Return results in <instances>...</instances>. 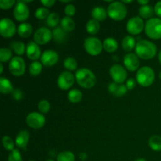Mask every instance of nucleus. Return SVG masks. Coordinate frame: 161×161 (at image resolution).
I'll return each mask as SVG.
<instances>
[{
    "label": "nucleus",
    "mask_w": 161,
    "mask_h": 161,
    "mask_svg": "<svg viewBox=\"0 0 161 161\" xmlns=\"http://www.w3.org/2000/svg\"><path fill=\"white\" fill-rule=\"evenodd\" d=\"M157 52V46L153 42L146 39L139 40L135 47V54L143 60H149L156 56Z\"/></svg>",
    "instance_id": "f257e3e1"
},
{
    "label": "nucleus",
    "mask_w": 161,
    "mask_h": 161,
    "mask_svg": "<svg viewBox=\"0 0 161 161\" xmlns=\"http://www.w3.org/2000/svg\"><path fill=\"white\" fill-rule=\"evenodd\" d=\"M77 83L85 89H91L96 84V76L94 72L86 68H81L75 72Z\"/></svg>",
    "instance_id": "f03ea898"
},
{
    "label": "nucleus",
    "mask_w": 161,
    "mask_h": 161,
    "mask_svg": "<svg viewBox=\"0 0 161 161\" xmlns=\"http://www.w3.org/2000/svg\"><path fill=\"white\" fill-rule=\"evenodd\" d=\"M108 16L116 21L123 20L127 14V9L125 4L122 2L113 1L107 8Z\"/></svg>",
    "instance_id": "7ed1b4c3"
},
{
    "label": "nucleus",
    "mask_w": 161,
    "mask_h": 161,
    "mask_svg": "<svg viewBox=\"0 0 161 161\" xmlns=\"http://www.w3.org/2000/svg\"><path fill=\"white\" fill-rule=\"evenodd\" d=\"M136 81L141 86L147 87L155 81V72L149 66H144L138 70L136 73Z\"/></svg>",
    "instance_id": "20e7f679"
},
{
    "label": "nucleus",
    "mask_w": 161,
    "mask_h": 161,
    "mask_svg": "<svg viewBox=\"0 0 161 161\" xmlns=\"http://www.w3.org/2000/svg\"><path fill=\"white\" fill-rule=\"evenodd\" d=\"M145 32L146 36L152 39H161V19L159 17H153L147 20L145 25Z\"/></svg>",
    "instance_id": "39448f33"
},
{
    "label": "nucleus",
    "mask_w": 161,
    "mask_h": 161,
    "mask_svg": "<svg viewBox=\"0 0 161 161\" xmlns=\"http://www.w3.org/2000/svg\"><path fill=\"white\" fill-rule=\"evenodd\" d=\"M84 49L88 54L91 56H97L103 49V42L97 37L91 36L84 40Z\"/></svg>",
    "instance_id": "423d86ee"
},
{
    "label": "nucleus",
    "mask_w": 161,
    "mask_h": 161,
    "mask_svg": "<svg viewBox=\"0 0 161 161\" xmlns=\"http://www.w3.org/2000/svg\"><path fill=\"white\" fill-rule=\"evenodd\" d=\"M9 70L14 76H21L25 74L26 70V64L21 57H13L9 63Z\"/></svg>",
    "instance_id": "0eeeda50"
},
{
    "label": "nucleus",
    "mask_w": 161,
    "mask_h": 161,
    "mask_svg": "<svg viewBox=\"0 0 161 161\" xmlns=\"http://www.w3.org/2000/svg\"><path fill=\"white\" fill-rule=\"evenodd\" d=\"M145 25L146 24H145L143 19L137 16V17H134L129 19L126 28L129 34L132 35V36H137L145 29Z\"/></svg>",
    "instance_id": "6e6552de"
},
{
    "label": "nucleus",
    "mask_w": 161,
    "mask_h": 161,
    "mask_svg": "<svg viewBox=\"0 0 161 161\" xmlns=\"http://www.w3.org/2000/svg\"><path fill=\"white\" fill-rule=\"evenodd\" d=\"M26 124L31 128L38 130V129L42 128L45 125L46 118L42 113H39L38 112H32L27 116Z\"/></svg>",
    "instance_id": "1a4fd4ad"
},
{
    "label": "nucleus",
    "mask_w": 161,
    "mask_h": 161,
    "mask_svg": "<svg viewBox=\"0 0 161 161\" xmlns=\"http://www.w3.org/2000/svg\"><path fill=\"white\" fill-rule=\"evenodd\" d=\"M109 74L112 80L116 83L124 84L127 78V72L122 65L115 64L111 66L109 69Z\"/></svg>",
    "instance_id": "9d476101"
},
{
    "label": "nucleus",
    "mask_w": 161,
    "mask_h": 161,
    "mask_svg": "<svg viewBox=\"0 0 161 161\" xmlns=\"http://www.w3.org/2000/svg\"><path fill=\"white\" fill-rule=\"evenodd\" d=\"M33 39L38 45H45L53 39L52 31L47 27H41L35 31Z\"/></svg>",
    "instance_id": "9b49d317"
},
{
    "label": "nucleus",
    "mask_w": 161,
    "mask_h": 161,
    "mask_svg": "<svg viewBox=\"0 0 161 161\" xmlns=\"http://www.w3.org/2000/svg\"><path fill=\"white\" fill-rule=\"evenodd\" d=\"M17 28L14 22L9 18L5 17L0 21V34L4 38H11L15 35Z\"/></svg>",
    "instance_id": "f8f14e48"
},
{
    "label": "nucleus",
    "mask_w": 161,
    "mask_h": 161,
    "mask_svg": "<svg viewBox=\"0 0 161 161\" xmlns=\"http://www.w3.org/2000/svg\"><path fill=\"white\" fill-rule=\"evenodd\" d=\"M75 75L69 71H64L58 78V86L62 91H67L73 86L75 83Z\"/></svg>",
    "instance_id": "ddd939ff"
},
{
    "label": "nucleus",
    "mask_w": 161,
    "mask_h": 161,
    "mask_svg": "<svg viewBox=\"0 0 161 161\" xmlns=\"http://www.w3.org/2000/svg\"><path fill=\"white\" fill-rule=\"evenodd\" d=\"M14 17L17 21L23 22L29 17V9L24 1H17L14 9Z\"/></svg>",
    "instance_id": "4468645a"
},
{
    "label": "nucleus",
    "mask_w": 161,
    "mask_h": 161,
    "mask_svg": "<svg viewBox=\"0 0 161 161\" xmlns=\"http://www.w3.org/2000/svg\"><path fill=\"white\" fill-rule=\"evenodd\" d=\"M59 60V55L53 50H45L40 58L41 63L46 67H51L55 65Z\"/></svg>",
    "instance_id": "2eb2a0df"
},
{
    "label": "nucleus",
    "mask_w": 161,
    "mask_h": 161,
    "mask_svg": "<svg viewBox=\"0 0 161 161\" xmlns=\"http://www.w3.org/2000/svg\"><path fill=\"white\" fill-rule=\"evenodd\" d=\"M124 64L128 71L135 72L140 66L139 58L135 53H127L124 57Z\"/></svg>",
    "instance_id": "dca6fc26"
},
{
    "label": "nucleus",
    "mask_w": 161,
    "mask_h": 161,
    "mask_svg": "<svg viewBox=\"0 0 161 161\" xmlns=\"http://www.w3.org/2000/svg\"><path fill=\"white\" fill-rule=\"evenodd\" d=\"M26 54L28 59L33 61H36L41 58V49L39 45H38L34 41H30L26 46Z\"/></svg>",
    "instance_id": "f3484780"
},
{
    "label": "nucleus",
    "mask_w": 161,
    "mask_h": 161,
    "mask_svg": "<svg viewBox=\"0 0 161 161\" xmlns=\"http://www.w3.org/2000/svg\"><path fill=\"white\" fill-rule=\"evenodd\" d=\"M30 135L28 133V130H22L17 134V137L15 139V144L20 149H23V150L26 151L27 146H28V143L29 142Z\"/></svg>",
    "instance_id": "a211bd4d"
},
{
    "label": "nucleus",
    "mask_w": 161,
    "mask_h": 161,
    "mask_svg": "<svg viewBox=\"0 0 161 161\" xmlns=\"http://www.w3.org/2000/svg\"><path fill=\"white\" fill-rule=\"evenodd\" d=\"M108 89L112 94L116 96V97H122L124 94H127V91H128L126 85L119 84L115 82H112L111 83H109Z\"/></svg>",
    "instance_id": "6ab92c4d"
},
{
    "label": "nucleus",
    "mask_w": 161,
    "mask_h": 161,
    "mask_svg": "<svg viewBox=\"0 0 161 161\" xmlns=\"http://www.w3.org/2000/svg\"><path fill=\"white\" fill-rule=\"evenodd\" d=\"M91 15H92L93 19L97 20V21H103L106 19L108 13L107 10L104 7L100 6H95L93 8L92 11H91Z\"/></svg>",
    "instance_id": "aec40b11"
},
{
    "label": "nucleus",
    "mask_w": 161,
    "mask_h": 161,
    "mask_svg": "<svg viewBox=\"0 0 161 161\" xmlns=\"http://www.w3.org/2000/svg\"><path fill=\"white\" fill-rule=\"evenodd\" d=\"M33 28L31 26V24L27 23V22H24L21 23L17 28V34L21 38H28L31 34H32Z\"/></svg>",
    "instance_id": "412c9836"
},
{
    "label": "nucleus",
    "mask_w": 161,
    "mask_h": 161,
    "mask_svg": "<svg viewBox=\"0 0 161 161\" xmlns=\"http://www.w3.org/2000/svg\"><path fill=\"white\" fill-rule=\"evenodd\" d=\"M53 40L58 43H63L67 40V32L60 27H57L52 31Z\"/></svg>",
    "instance_id": "4be33fe9"
},
{
    "label": "nucleus",
    "mask_w": 161,
    "mask_h": 161,
    "mask_svg": "<svg viewBox=\"0 0 161 161\" xmlns=\"http://www.w3.org/2000/svg\"><path fill=\"white\" fill-rule=\"evenodd\" d=\"M118 42L114 38L108 37L104 40L103 49L108 53H114L118 49Z\"/></svg>",
    "instance_id": "5701e85b"
},
{
    "label": "nucleus",
    "mask_w": 161,
    "mask_h": 161,
    "mask_svg": "<svg viewBox=\"0 0 161 161\" xmlns=\"http://www.w3.org/2000/svg\"><path fill=\"white\" fill-rule=\"evenodd\" d=\"M154 8L150 5H146V6H141L138 9V14L141 18L142 19H149L153 18L154 14Z\"/></svg>",
    "instance_id": "b1692460"
},
{
    "label": "nucleus",
    "mask_w": 161,
    "mask_h": 161,
    "mask_svg": "<svg viewBox=\"0 0 161 161\" xmlns=\"http://www.w3.org/2000/svg\"><path fill=\"white\" fill-rule=\"evenodd\" d=\"M136 40L132 36H126L122 40V48L124 51L130 52L136 47Z\"/></svg>",
    "instance_id": "393cba45"
},
{
    "label": "nucleus",
    "mask_w": 161,
    "mask_h": 161,
    "mask_svg": "<svg viewBox=\"0 0 161 161\" xmlns=\"http://www.w3.org/2000/svg\"><path fill=\"white\" fill-rule=\"evenodd\" d=\"M14 88L9 80L5 77H1L0 78V92L2 94H12Z\"/></svg>",
    "instance_id": "a878e982"
},
{
    "label": "nucleus",
    "mask_w": 161,
    "mask_h": 161,
    "mask_svg": "<svg viewBox=\"0 0 161 161\" xmlns=\"http://www.w3.org/2000/svg\"><path fill=\"white\" fill-rule=\"evenodd\" d=\"M61 27L66 31V32H71L73 31L75 28V23L73 19L70 17H64L61 19Z\"/></svg>",
    "instance_id": "bb28decb"
},
{
    "label": "nucleus",
    "mask_w": 161,
    "mask_h": 161,
    "mask_svg": "<svg viewBox=\"0 0 161 161\" xmlns=\"http://www.w3.org/2000/svg\"><path fill=\"white\" fill-rule=\"evenodd\" d=\"M9 47H10V50H14V52L17 56H21L26 52L25 44L20 41H14V42H10Z\"/></svg>",
    "instance_id": "cd10ccee"
},
{
    "label": "nucleus",
    "mask_w": 161,
    "mask_h": 161,
    "mask_svg": "<svg viewBox=\"0 0 161 161\" xmlns=\"http://www.w3.org/2000/svg\"><path fill=\"white\" fill-rule=\"evenodd\" d=\"M101 28L100 22L94 19H91L86 25V30L89 34L95 35L99 31Z\"/></svg>",
    "instance_id": "c85d7f7f"
},
{
    "label": "nucleus",
    "mask_w": 161,
    "mask_h": 161,
    "mask_svg": "<svg viewBox=\"0 0 161 161\" xmlns=\"http://www.w3.org/2000/svg\"><path fill=\"white\" fill-rule=\"evenodd\" d=\"M83 98V94L78 89H72L68 94V99L72 103H79Z\"/></svg>",
    "instance_id": "c756f323"
},
{
    "label": "nucleus",
    "mask_w": 161,
    "mask_h": 161,
    "mask_svg": "<svg viewBox=\"0 0 161 161\" xmlns=\"http://www.w3.org/2000/svg\"><path fill=\"white\" fill-rule=\"evenodd\" d=\"M42 70V64L39 61H33L30 64L29 69H28V71H29V74L31 75V76H38L39 74L41 73Z\"/></svg>",
    "instance_id": "7c9ffc66"
},
{
    "label": "nucleus",
    "mask_w": 161,
    "mask_h": 161,
    "mask_svg": "<svg viewBox=\"0 0 161 161\" xmlns=\"http://www.w3.org/2000/svg\"><path fill=\"white\" fill-rule=\"evenodd\" d=\"M61 23V20H60V17L56 12L50 13V15L48 16L47 19V25L50 28H53L54 29L55 28L58 27V24Z\"/></svg>",
    "instance_id": "2f4dec72"
},
{
    "label": "nucleus",
    "mask_w": 161,
    "mask_h": 161,
    "mask_svg": "<svg viewBox=\"0 0 161 161\" xmlns=\"http://www.w3.org/2000/svg\"><path fill=\"white\" fill-rule=\"evenodd\" d=\"M148 144L153 151H161V136L153 135L149 139Z\"/></svg>",
    "instance_id": "473e14b6"
},
{
    "label": "nucleus",
    "mask_w": 161,
    "mask_h": 161,
    "mask_svg": "<svg viewBox=\"0 0 161 161\" xmlns=\"http://www.w3.org/2000/svg\"><path fill=\"white\" fill-rule=\"evenodd\" d=\"M63 64H64V67L69 72L75 71L77 69V67H78V63H77L76 60L74 58H72V57H68V58H66L64 59Z\"/></svg>",
    "instance_id": "72a5a7b5"
},
{
    "label": "nucleus",
    "mask_w": 161,
    "mask_h": 161,
    "mask_svg": "<svg viewBox=\"0 0 161 161\" xmlns=\"http://www.w3.org/2000/svg\"><path fill=\"white\" fill-rule=\"evenodd\" d=\"M12 58V51H11L10 49L6 48V47L1 48V50H0V61H1V63L7 62L9 61H10Z\"/></svg>",
    "instance_id": "f704fd0d"
},
{
    "label": "nucleus",
    "mask_w": 161,
    "mask_h": 161,
    "mask_svg": "<svg viewBox=\"0 0 161 161\" xmlns=\"http://www.w3.org/2000/svg\"><path fill=\"white\" fill-rule=\"evenodd\" d=\"M75 155L71 151H63L57 157V161H75Z\"/></svg>",
    "instance_id": "c9c22d12"
},
{
    "label": "nucleus",
    "mask_w": 161,
    "mask_h": 161,
    "mask_svg": "<svg viewBox=\"0 0 161 161\" xmlns=\"http://www.w3.org/2000/svg\"><path fill=\"white\" fill-rule=\"evenodd\" d=\"M2 143H3V146L4 147V149L7 151H10L12 152L14 149V146H15V143H14V140L10 138L9 136L7 135H5L2 138Z\"/></svg>",
    "instance_id": "e433bc0d"
},
{
    "label": "nucleus",
    "mask_w": 161,
    "mask_h": 161,
    "mask_svg": "<svg viewBox=\"0 0 161 161\" xmlns=\"http://www.w3.org/2000/svg\"><path fill=\"white\" fill-rule=\"evenodd\" d=\"M50 10L46 7H39L35 11V17L39 20H47L48 16L50 15Z\"/></svg>",
    "instance_id": "4c0bfd02"
},
{
    "label": "nucleus",
    "mask_w": 161,
    "mask_h": 161,
    "mask_svg": "<svg viewBox=\"0 0 161 161\" xmlns=\"http://www.w3.org/2000/svg\"><path fill=\"white\" fill-rule=\"evenodd\" d=\"M38 108L42 114H46L50 111V103L46 99H42L38 103Z\"/></svg>",
    "instance_id": "58836bf2"
},
{
    "label": "nucleus",
    "mask_w": 161,
    "mask_h": 161,
    "mask_svg": "<svg viewBox=\"0 0 161 161\" xmlns=\"http://www.w3.org/2000/svg\"><path fill=\"white\" fill-rule=\"evenodd\" d=\"M7 161H23L20 151L18 149H14L9 153Z\"/></svg>",
    "instance_id": "ea45409f"
},
{
    "label": "nucleus",
    "mask_w": 161,
    "mask_h": 161,
    "mask_svg": "<svg viewBox=\"0 0 161 161\" xmlns=\"http://www.w3.org/2000/svg\"><path fill=\"white\" fill-rule=\"evenodd\" d=\"M17 2L14 0H1L0 1V8L2 9H9L16 5Z\"/></svg>",
    "instance_id": "a19ab883"
},
{
    "label": "nucleus",
    "mask_w": 161,
    "mask_h": 161,
    "mask_svg": "<svg viewBox=\"0 0 161 161\" xmlns=\"http://www.w3.org/2000/svg\"><path fill=\"white\" fill-rule=\"evenodd\" d=\"M75 12H76V9L73 4L69 3V4L66 5L65 8H64V13H65L67 17H72V16L75 15Z\"/></svg>",
    "instance_id": "79ce46f5"
},
{
    "label": "nucleus",
    "mask_w": 161,
    "mask_h": 161,
    "mask_svg": "<svg viewBox=\"0 0 161 161\" xmlns=\"http://www.w3.org/2000/svg\"><path fill=\"white\" fill-rule=\"evenodd\" d=\"M12 97L15 99L16 101H20L24 97V94L22 91L19 88H14V91L12 92Z\"/></svg>",
    "instance_id": "37998d69"
},
{
    "label": "nucleus",
    "mask_w": 161,
    "mask_h": 161,
    "mask_svg": "<svg viewBox=\"0 0 161 161\" xmlns=\"http://www.w3.org/2000/svg\"><path fill=\"white\" fill-rule=\"evenodd\" d=\"M136 83L137 81L133 78L128 79V80L126 81V86L127 87L128 90H133L134 88L136 86Z\"/></svg>",
    "instance_id": "c03bdc74"
},
{
    "label": "nucleus",
    "mask_w": 161,
    "mask_h": 161,
    "mask_svg": "<svg viewBox=\"0 0 161 161\" xmlns=\"http://www.w3.org/2000/svg\"><path fill=\"white\" fill-rule=\"evenodd\" d=\"M54 0H42L41 1V4L43 6V7L47 8V9L48 8H51L54 5Z\"/></svg>",
    "instance_id": "a18cd8bd"
},
{
    "label": "nucleus",
    "mask_w": 161,
    "mask_h": 161,
    "mask_svg": "<svg viewBox=\"0 0 161 161\" xmlns=\"http://www.w3.org/2000/svg\"><path fill=\"white\" fill-rule=\"evenodd\" d=\"M154 12L159 17V18L161 19V1L156 3L154 6Z\"/></svg>",
    "instance_id": "49530a36"
},
{
    "label": "nucleus",
    "mask_w": 161,
    "mask_h": 161,
    "mask_svg": "<svg viewBox=\"0 0 161 161\" xmlns=\"http://www.w3.org/2000/svg\"><path fill=\"white\" fill-rule=\"evenodd\" d=\"M149 0H138V3L141 6H146V5L149 4Z\"/></svg>",
    "instance_id": "de8ad7c7"
},
{
    "label": "nucleus",
    "mask_w": 161,
    "mask_h": 161,
    "mask_svg": "<svg viewBox=\"0 0 161 161\" xmlns=\"http://www.w3.org/2000/svg\"><path fill=\"white\" fill-rule=\"evenodd\" d=\"M80 160H85L86 158H87V155H86L85 153H81L80 154Z\"/></svg>",
    "instance_id": "09e8293b"
},
{
    "label": "nucleus",
    "mask_w": 161,
    "mask_h": 161,
    "mask_svg": "<svg viewBox=\"0 0 161 161\" xmlns=\"http://www.w3.org/2000/svg\"><path fill=\"white\" fill-rule=\"evenodd\" d=\"M122 3H124V4H129V3H133V0H130V1H126V0H123Z\"/></svg>",
    "instance_id": "8fccbe9b"
},
{
    "label": "nucleus",
    "mask_w": 161,
    "mask_h": 161,
    "mask_svg": "<svg viewBox=\"0 0 161 161\" xmlns=\"http://www.w3.org/2000/svg\"><path fill=\"white\" fill-rule=\"evenodd\" d=\"M3 63H0V73L3 74Z\"/></svg>",
    "instance_id": "3c124183"
},
{
    "label": "nucleus",
    "mask_w": 161,
    "mask_h": 161,
    "mask_svg": "<svg viewBox=\"0 0 161 161\" xmlns=\"http://www.w3.org/2000/svg\"><path fill=\"white\" fill-rule=\"evenodd\" d=\"M158 59H159V61H160V63L161 64V50H160V52H159V53H158Z\"/></svg>",
    "instance_id": "603ef678"
},
{
    "label": "nucleus",
    "mask_w": 161,
    "mask_h": 161,
    "mask_svg": "<svg viewBox=\"0 0 161 161\" xmlns=\"http://www.w3.org/2000/svg\"><path fill=\"white\" fill-rule=\"evenodd\" d=\"M135 161H146L145 159H142V158H138L137 159V160H135Z\"/></svg>",
    "instance_id": "864d4df0"
},
{
    "label": "nucleus",
    "mask_w": 161,
    "mask_h": 161,
    "mask_svg": "<svg viewBox=\"0 0 161 161\" xmlns=\"http://www.w3.org/2000/svg\"><path fill=\"white\" fill-rule=\"evenodd\" d=\"M113 59L115 60V61H118V58H117V56H113Z\"/></svg>",
    "instance_id": "5fc2aeb1"
},
{
    "label": "nucleus",
    "mask_w": 161,
    "mask_h": 161,
    "mask_svg": "<svg viewBox=\"0 0 161 161\" xmlns=\"http://www.w3.org/2000/svg\"><path fill=\"white\" fill-rule=\"evenodd\" d=\"M159 77H160V79L161 80V72L159 73Z\"/></svg>",
    "instance_id": "6e6d98bb"
},
{
    "label": "nucleus",
    "mask_w": 161,
    "mask_h": 161,
    "mask_svg": "<svg viewBox=\"0 0 161 161\" xmlns=\"http://www.w3.org/2000/svg\"><path fill=\"white\" fill-rule=\"evenodd\" d=\"M47 161H54V160H47Z\"/></svg>",
    "instance_id": "4d7b16f0"
},
{
    "label": "nucleus",
    "mask_w": 161,
    "mask_h": 161,
    "mask_svg": "<svg viewBox=\"0 0 161 161\" xmlns=\"http://www.w3.org/2000/svg\"><path fill=\"white\" fill-rule=\"evenodd\" d=\"M29 161H35V160H29Z\"/></svg>",
    "instance_id": "13d9d810"
}]
</instances>
